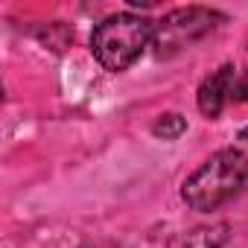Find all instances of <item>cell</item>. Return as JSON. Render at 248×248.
I'll return each instance as SVG.
<instances>
[{
    "label": "cell",
    "instance_id": "obj_1",
    "mask_svg": "<svg viewBox=\"0 0 248 248\" xmlns=\"http://www.w3.org/2000/svg\"><path fill=\"white\" fill-rule=\"evenodd\" d=\"M245 187H248V155L236 146H225L184 178L181 199L187 202V207L210 213L233 202Z\"/></svg>",
    "mask_w": 248,
    "mask_h": 248
},
{
    "label": "cell",
    "instance_id": "obj_2",
    "mask_svg": "<svg viewBox=\"0 0 248 248\" xmlns=\"http://www.w3.org/2000/svg\"><path fill=\"white\" fill-rule=\"evenodd\" d=\"M152 35L155 24L149 18L135 12H114L93 27L91 56L108 73H123L146 53V47H152Z\"/></svg>",
    "mask_w": 248,
    "mask_h": 248
},
{
    "label": "cell",
    "instance_id": "obj_3",
    "mask_svg": "<svg viewBox=\"0 0 248 248\" xmlns=\"http://www.w3.org/2000/svg\"><path fill=\"white\" fill-rule=\"evenodd\" d=\"M222 21H225V15L216 9H207V6H181V9L167 12L155 24V35H152L155 56L170 59V56L193 47L196 41L207 38Z\"/></svg>",
    "mask_w": 248,
    "mask_h": 248
},
{
    "label": "cell",
    "instance_id": "obj_4",
    "mask_svg": "<svg viewBox=\"0 0 248 248\" xmlns=\"http://www.w3.org/2000/svg\"><path fill=\"white\" fill-rule=\"evenodd\" d=\"M233 82H236V67L233 64H222L219 70H213L202 85H199V111L210 120H216L222 114V108L228 105L231 93H233Z\"/></svg>",
    "mask_w": 248,
    "mask_h": 248
},
{
    "label": "cell",
    "instance_id": "obj_5",
    "mask_svg": "<svg viewBox=\"0 0 248 248\" xmlns=\"http://www.w3.org/2000/svg\"><path fill=\"white\" fill-rule=\"evenodd\" d=\"M228 233H231L228 222H219V225H210V228H196L181 239L178 248H222L228 242Z\"/></svg>",
    "mask_w": 248,
    "mask_h": 248
},
{
    "label": "cell",
    "instance_id": "obj_6",
    "mask_svg": "<svg viewBox=\"0 0 248 248\" xmlns=\"http://www.w3.org/2000/svg\"><path fill=\"white\" fill-rule=\"evenodd\" d=\"M184 132H187V120L178 111H167L152 123V135L158 140H178Z\"/></svg>",
    "mask_w": 248,
    "mask_h": 248
},
{
    "label": "cell",
    "instance_id": "obj_7",
    "mask_svg": "<svg viewBox=\"0 0 248 248\" xmlns=\"http://www.w3.org/2000/svg\"><path fill=\"white\" fill-rule=\"evenodd\" d=\"M231 99H236V102H248V73H242V76L233 82V93H231Z\"/></svg>",
    "mask_w": 248,
    "mask_h": 248
},
{
    "label": "cell",
    "instance_id": "obj_8",
    "mask_svg": "<svg viewBox=\"0 0 248 248\" xmlns=\"http://www.w3.org/2000/svg\"><path fill=\"white\" fill-rule=\"evenodd\" d=\"M239 140H242V143H245V146H248V126H245V129H242V132H239Z\"/></svg>",
    "mask_w": 248,
    "mask_h": 248
}]
</instances>
